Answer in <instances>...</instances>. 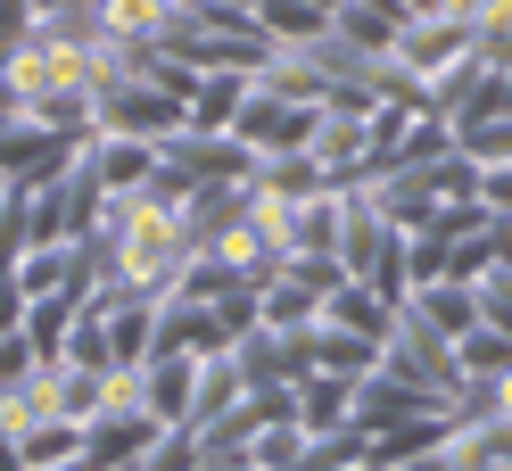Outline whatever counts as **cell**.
Wrapping results in <instances>:
<instances>
[{
    "label": "cell",
    "mask_w": 512,
    "mask_h": 471,
    "mask_svg": "<svg viewBox=\"0 0 512 471\" xmlns=\"http://www.w3.org/2000/svg\"><path fill=\"white\" fill-rule=\"evenodd\" d=\"M91 133H133V141H166L182 133V100L166 83L141 75H116V83H91Z\"/></svg>",
    "instance_id": "cell-1"
},
{
    "label": "cell",
    "mask_w": 512,
    "mask_h": 471,
    "mask_svg": "<svg viewBox=\"0 0 512 471\" xmlns=\"http://www.w3.org/2000/svg\"><path fill=\"white\" fill-rule=\"evenodd\" d=\"M314 116H323V108L281 100V91H256V83H248V100H240V116H232V141H240L248 157H290V149L314 141Z\"/></svg>",
    "instance_id": "cell-2"
},
{
    "label": "cell",
    "mask_w": 512,
    "mask_h": 471,
    "mask_svg": "<svg viewBox=\"0 0 512 471\" xmlns=\"http://www.w3.org/2000/svg\"><path fill=\"white\" fill-rule=\"evenodd\" d=\"M290 414H298L306 438H331V430L356 422V381H347V372H306L290 389Z\"/></svg>",
    "instance_id": "cell-3"
},
{
    "label": "cell",
    "mask_w": 512,
    "mask_h": 471,
    "mask_svg": "<svg viewBox=\"0 0 512 471\" xmlns=\"http://www.w3.org/2000/svg\"><path fill=\"white\" fill-rule=\"evenodd\" d=\"M83 157H91V174H100V191H108V199L141 191V182L157 174V141H133V133H91Z\"/></svg>",
    "instance_id": "cell-4"
},
{
    "label": "cell",
    "mask_w": 512,
    "mask_h": 471,
    "mask_svg": "<svg viewBox=\"0 0 512 471\" xmlns=\"http://www.w3.org/2000/svg\"><path fill=\"white\" fill-rule=\"evenodd\" d=\"M157 430L166 422H149V414H100L83 430V463L91 471H108V463H141L149 447H157Z\"/></svg>",
    "instance_id": "cell-5"
},
{
    "label": "cell",
    "mask_w": 512,
    "mask_h": 471,
    "mask_svg": "<svg viewBox=\"0 0 512 471\" xmlns=\"http://www.w3.org/2000/svg\"><path fill=\"white\" fill-rule=\"evenodd\" d=\"M50 405H58V422L91 430L108 414V372L100 364H50Z\"/></svg>",
    "instance_id": "cell-6"
},
{
    "label": "cell",
    "mask_w": 512,
    "mask_h": 471,
    "mask_svg": "<svg viewBox=\"0 0 512 471\" xmlns=\"http://www.w3.org/2000/svg\"><path fill=\"white\" fill-rule=\"evenodd\" d=\"M75 314H83V298H67V290H58V298H25V331H17V339H25L42 364H58V356H67Z\"/></svg>",
    "instance_id": "cell-7"
},
{
    "label": "cell",
    "mask_w": 512,
    "mask_h": 471,
    "mask_svg": "<svg viewBox=\"0 0 512 471\" xmlns=\"http://www.w3.org/2000/svg\"><path fill=\"white\" fill-rule=\"evenodd\" d=\"M248 25H256V42L290 50V42H314L331 17H323V9H306V0H248Z\"/></svg>",
    "instance_id": "cell-8"
},
{
    "label": "cell",
    "mask_w": 512,
    "mask_h": 471,
    "mask_svg": "<svg viewBox=\"0 0 512 471\" xmlns=\"http://www.w3.org/2000/svg\"><path fill=\"white\" fill-rule=\"evenodd\" d=\"M75 455H83V430H75V422H58V414L34 422V430L17 438V463H25V471H50V463H75Z\"/></svg>",
    "instance_id": "cell-9"
},
{
    "label": "cell",
    "mask_w": 512,
    "mask_h": 471,
    "mask_svg": "<svg viewBox=\"0 0 512 471\" xmlns=\"http://www.w3.org/2000/svg\"><path fill=\"white\" fill-rule=\"evenodd\" d=\"M479 207L512 215V157H504V166H479Z\"/></svg>",
    "instance_id": "cell-10"
},
{
    "label": "cell",
    "mask_w": 512,
    "mask_h": 471,
    "mask_svg": "<svg viewBox=\"0 0 512 471\" xmlns=\"http://www.w3.org/2000/svg\"><path fill=\"white\" fill-rule=\"evenodd\" d=\"M380 471H455V455H446V447H422V455H397V463H380Z\"/></svg>",
    "instance_id": "cell-11"
},
{
    "label": "cell",
    "mask_w": 512,
    "mask_h": 471,
    "mask_svg": "<svg viewBox=\"0 0 512 471\" xmlns=\"http://www.w3.org/2000/svg\"><path fill=\"white\" fill-rule=\"evenodd\" d=\"M25 9H34V17H83L91 0H25Z\"/></svg>",
    "instance_id": "cell-12"
},
{
    "label": "cell",
    "mask_w": 512,
    "mask_h": 471,
    "mask_svg": "<svg viewBox=\"0 0 512 471\" xmlns=\"http://www.w3.org/2000/svg\"><path fill=\"white\" fill-rule=\"evenodd\" d=\"M0 471H25V463H17V438H9V430H0Z\"/></svg>",
    "instance_id": "cell-13"
},
{
    "label": "cell",
    "mask_w": 512,
    "mask_h": 471,
    "mask_svg": "<svg viewBox=\"0 0 512 471\" xmlns=\"http://www.w3.org/2000/svg\"><path fill=\"white\" fill-rule=\"evenodd\" d=\"M306 9H323V17H331V9H339V0H306Z\"/></svg>",
    "instance_id": "cell-14"
}]
</instances>
